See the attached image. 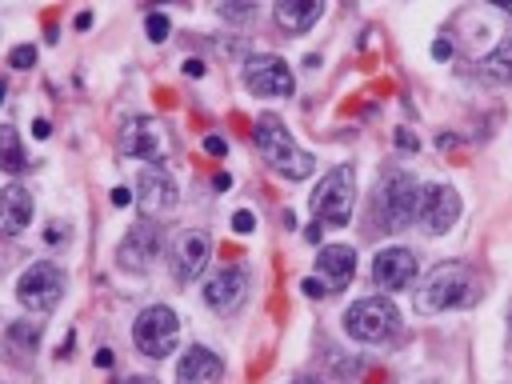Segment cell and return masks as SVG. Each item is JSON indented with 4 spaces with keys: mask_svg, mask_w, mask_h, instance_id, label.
Wrapping results in <instances>:
<instances>
[{
    "mask_svg": "<svg viewBox=\"0 0 512 384\" xmlns=\"http://www.w3.org/2000/svg\"><path fill=\"white\" fill-rule=\"evenodd\" d=\"M256 148H260L264 164H268L276 176H284V180H308V176L316 172V160L288 136L284 120L272 116V112H264V116L256 120Z\"/></svg>",
    "mask_w": 512,
    "mask_h": 384,
    "instance_id": "obj_1",
    "label": "cell"
},
{
    "mask_svg": "<svg viewBox=\"0 0 512 384\" xmlns=\"http://www.w3.org/2000/svg\"><path fill=\"white\" fill-rule=\"evenodd\" d=\"M472 296H476V276H472L464 264L444 260V264H436V268L424 276V284L416 288V312H420V316H436V312L472 304Z\"/></svg>",
    "mask_w": 512,
    "mask_h": 384,
    "instance_id": "obj_2",
    "label": "cell"
},
{
    "mask_svg": "<svg viewBox=\"0 0 512 384\" xmlns=\"http://www.w3.org/2000/svg\"><path fill=\"white\" fill-rule=\"evenodd\" d=\"M352 204H356V172H352V164H336L312 192V216H316V224L344 228L352 216Z\"/></svg>",
    "mask_w": 512,
    "mask_h": 384,
    "instance_id": "obj_3",
    "label": "cell"
},
{
    "mask_svg": "<svg viewBox=\"0 0 512 384\" xmlns=\"http://www.w3.org/2000/svg\"><path fill=\"white\" fill-rule=\"evenodd\" d=\"M400 328V312L388 296H364L344 312V332L364 344H380Z\"/></svg>",
    "mask_w": 512,
    "mask_h": 384,
    "instance_id": "obj_4",
    "label": "cell"
},
{
    "mask_svg": "<svg viewBox=\"0 0 512 384\" xmlns=\"http://www.w3.org/2000/svg\"><path fill=\"white\" fill-rule=\"evenodd\" d=\"M132 340H136V348H140L144 356L164 360V356L176 348V340H180V320H176V312H172L168 304L144 308V312L136 316V324H132Z\"/></svg>",
    "mask_w": 512,
    "mask_h": 384,
    "instance_id": "obj_5",
    "label": "cell"
},
{
    "mask_svg": "<svg viewBox=\"0 0 512 384\" xmlns=\"http://www.w3.org/2000/svg\"><path fill=\"white\" fill-rule=\"evenodd\" d=\"M416 204H420V188L408 172H392L380 180L376 188V212L384 220V228H408L416 220Z\"/></svg>",
    "mask_w": 512,
    "mask_h": 384,
    "instance_id": "obj_6",
    "label": "cell"
},
{
    "mask_svg": "<svg viewBox=\"0 0 512 384\" xmlns=\"http://www.w3.org/2000/svg\"><path fill=\"white\" fill-rule=\"evenodd\" d=\"M60 296H64V272L52 260H36L16 280V300L28 312H52L60 304Z\"/></svg>",
    "mask_w": 512,
    "mask_h": 384,
    "instance_id": "obj_7",
    "label": "cell"
},
{
    "mask_svg": "<svg viewBox=\"0 0 512 384\" xmlns=\"http://www.w3.org/2000/svg\"><path fill=\"white\" fill-rule=\"evenodd\" d=\"M416 220H420V228L428 236H444L460 220V192L452 184H428V188H420Z\"/></svg>",
    "mask_w": 512,
    "mask_h": 384,
    "instance_id": "obj_8",
    "label": "cell"
},
{
    "mask_svg": "<svg viewBox=\"0 0 512 384\" xmlns=\"http://www.w3.org/2000/svg\"><path fill=\"white\" fill-rule=\"evenodd\" d=\"M244 300H248V272H244L240 264H224V268H216V272L208 276V284H204V304H208L212 312L228 316V312H236Z\"/></svg>",
    "mask_w": 512,
    "mask_h": 384,
    "instance_id": "obj_9",
    "label": "cell"
},
{
    "mask_svg": "<svg viewBox=\"0 0 512 384\" xmlns=\"http://www.w3.org/2000/svg\"><path fill=\"white\" fill-rule=\"evenodd\" d=\"M160 248H164V228H160V224H136V228L120 240L116 260H120L124 272H148L152 260L160 256Z\"/></svg>",
    "mask_w": 512,
    "mask_h": 384,
    "instance_id": "obj_10",
    "label": "cell"
},
{
    "mask_svg": "<svg viewBox=\"0 0 512 384\" xmlns=\"http://www.w3.org/2000/svg\"><path fill=\"white\" fill-rule=\"evenodd\" d=\"M244 84L256 96H292V88H296L292 68L280 56H252L244 64Z\"/></svg>",
    "mask_w": 512,
    "mask_h": 384,
    "instance_id": "obj_11",
    "label": "cell"
},
{
    "mask_svg": "<svg viewBox=\"0 0 512 384\" xmlns=\"http://www.w3.org/2000/svg\"><path fill=\"white\" fill-rule=\"evenodd\" d=\"M372 280L384 292H400L416 280V256L408 248H380L372 260Z\"/></svg>",
    "mask_w": 512,
    "mask_h": 384,
    "instance_id": "obj_12",
    "label": "cell"
},
{
    "mask_svg": "<svg viewBox=\"0 0 512 384\" xmlns=\"http://www.w3.org/2000/svg\"><path fill=\"white\" fill-rule=\"evenodd\" d=\"M136 192H140L136 204H140L144 216H160V212H168V208L176 204V180H172L160 164H148V168L140 172Z\"/></svg>",
    "mask_w": 512,
    "mask_h": 384,
    "instance_id": "obj_13",
    "label": "cell"
},
{
    "mask_svg": "<svg viewBox=\"0 0 512 384\" xmlns=\"http://www.w3.org/2000/svg\"><path fill=\"white\" fill-rule=\"evenodd\" d=\"M208 252H212V244H208L204 232H180L176 244H172V276L180 284L196 280L204 272V264H208Z\"/></svg>",
    "mask_w": 512,
    "mask_h": 384,
    "instance_id": "obj_14",
    "label": "cell"
},
{
    "mask_svg": "<svg viewBox=\"0 0 512 384\" xmlns=\"http://www.w3.org/2000/svg\"><path fill=\"white\" fill-rule=\"evenodd\" d=\"M120 148H124L128 156H136V160H160V156H164V132H160L156 120L132 116V120L124 124V132H120Z\"/></svg>",
    "mask_w": 512,
    "mask_h": 384,
    "instance_id": "obj_15",
    "label": "cell"
},
{
    "mask_svg": "<svg viewBox=\"0 0 512 384\" xmlns=\"http://www.w3.org/2000/svg\"><path fill=\"white\" fill-rule=\"evenodd\" d=\"M220 380H224V360L200 344H192L176 364V384H220Z\"/></svg>",
    "mask_w": 512,
    "mask_h": 384,
    "instance_id": "obj_16",
    "label": "cell"
},
{
    "mask_svg": "<svg viewBox=\"0 0 512 384\" xmlns=\"http://www.w3.org/2000/svg\"><path fill=\"white\" fill-rule=\"evenodd\" d=\"M32 224V196L20 184L0 188V236H20Z\"/></svg>",
    "mask_w": 512,
    "mask_h": 384,
    "instance_id": "obj_17",
    "label": "cell"
},
{
    "mask_svg": "<svg viewBox=\"0 0 512 384\" xmlns=\"http://www.w3.org/2000/svg\"><path fill=\"white\" fill-rule=\"evenodd\" d=\"M36 344H40V320H16V324H8L4 328V356L12 360V364H28L32 360V352H36Z\"/></svg>",
    "mask_w": 512,
    "mask_h": 384,
    "instance_id": "obj_18",
    "label": "cell"
},
{
    "mask_svg": "<svg viewBox=\"0 0 512 384\" xmlns=\"http://www.w3.org/2000/svg\"><path fill=\"white\" fill-rule=\"evenodd\" d=\"M324 0H276V24L288 32V36H300L316 24Z\"/></svg>",
    "mask_w": 512,
    "mask_h": 384,
    "instance_id": "obj_19",
    "label": "cell"
},
{
    "mask_svg": "<svg viewBox=\"0 0 512 384\" xmlns=\"http://www.w3.org/2000/svg\"><path fill=\"white\" fill-rule=\"evenodd\" d=\"M316 264H320V272L328 276V284H332V292H336V288H344V284L352 280V272H356V252H352L348 244H328V248H320Z\"/></svg>",
    "mask_w": 512,
    "mask_h": 384,
    "instance_id": "obj_20",
    "label": "cell"
},
{
    "mask_svg": "<svg viewBox=\"0 0 512 384\" xmlns=\"http://www.w3.org/2000/svg\"><path fill=\"white\" fill-rule=\"evenodd\" d=\"M484 80L492 84H512V40H500L484 60H480Z\"/></svg>",
    "mask_w": 512,
    "mask_h": 384,
    "instance_id": "obj_21",
    "label": "cell"
},
{
    "mask_svg": "<svg viewBox=\"0 0 512 384\" xmlns=\"http://www.w3.org/2000/svg\"><path fill=\"white\" fill-rule=\"evenodd\" d=\"M0 168L12 172V176L28 172V156H24V148H20V136H16V128H8V124H0Z\"/></svg>",
    "mask_w": 512,
    "mask_h": 384,
    "instance_id": "obj_22",
    "label": "cell"
},
{
    "mask_svg": "<svg viewBox=\"0 0 512 384\" xmlns=\"http://www.w3.org/2000/svg\"><path fill=\"white\" fill-rule=\"evenodd\" d=\"M144 28H148V40H156V44H160V40H168V32H172V24H168V16H160V12H152Z\"/></svg>",
    "mask_w": 512,
    "mask_h": 384,
    "instance_id": "obj_23",
    "label": "cell"
},
{
    "mask_svg": "<svg viewBox=\"0 0 512 384\" xmlns=\"http://www.w3.org/2000/svg\"><path fill=\"white\" fill-rule=\"evenodd\" d=\"M8 64H12V68H32V64H36V48H32V44H16V48L8 52Z\"/></svg>",
    "mask_w": 512,
    "mask_h": 384,
    "instance_id": "obj_24",
    "label": "cell"
},
{
    "mask_svg": "<svg viewBox=\"0 0 512 384\" xmlns=\"http://www.w3.org/2000/svg\"><path fill=\"white\" fill-rule=\"evenodd\" d=\"M232 228H236V232H240V236H248V232H252V228H256V216H252V212H248V208H240V212H236V216H232Z\"/></svg>",
    "mask_w": 512,
    "mask_h": 384,
    "instance_id": "obj_25",
    "label": "cell"
},
{
    "mask_svg": "<svg viewBox=\"0 0 512 384\" xmlns=\"http://www.w3.org/2000/svg\"><path fill=\"white\" fill-rule=\"evenodd\" d=\"M300 288H304V296H312V300H316V296H324V292H332V288H324V284H320L316 276H308V280H304Z\"/></svg>",
    "mask_w": 512,
    "mask_h": 384,
    "instance_id": "obj_26",
    "label": "cell"
},
{
    "mask_svg": "<svg viewBox=\"0 0 512 384\" xmlns=\"http://www.w3.org/2000/svg\"><path fill=\"white\" fill-rule=\"evenodd\" d=\"M204 152H208V156H224V152H228V144H224L220 136H208V140H204Z\"/></svg>",
    "mask_w": 512,
    "mask_h": 384,
    "instance_id": "obj_27",
    "label": "cell"
},
{
    "mask_svg": "<svg viewBox=\"0 0 512 384\" xmlns=\"http://www.w3.org/2000/svg\"><path fill=\"white\" fill-rule=\"evenodd\" d=\"M432 56H436V60H448V56H452V40H436V44H432Z\"/></svg>",
    "mask_w": 512,
    "mask_h": 384,
    "instance_id": "obj_28",
    "label": "cell"
},
{
    "mask_svg": "<svg viewBox=\"0 0 512 384\" xmlns=\"http://www.w3.org/2000/svg\"><path fill=\"white\" fill-rule=\"evenodd\" d=\"M128 200H132V192H128V188H112V204H116V208H124Z\"/></svg>",
    "mask_w": 512,
    "mask_h": 384,
    "instance_id": "obj_29",
    "label": "cell"
},
{
    "mask_svg": "<svg viewBox=\"0 0 512 384\" xmlns=\"http://www.w3.org/2000/svg\"><path fill=\"white\" fill-rule=\"evenodd\" d=\"M200 72H204L200 60H184V76H200Z\"/></svg>",
    "mask_w": 512,
    "mask_h": 384,
    "instance_id": "obj_30",
    "label": "cell"
},
{
    "mask_svg": "<svg viewBox=\"0 0 512 384\" xmlns=\"http://www.w3.org/2000/svg\"><path fill=\"white\" fill-rule=\"evenodd\" d=\"M48 132H52V128H48V120H36V124H32V136H36V140H44Z\"/></svg>",
    "mask_w": 512,
    "mask_h": 384,
    "instance_id": "obj_31",
    "label": "cell"
},
{
    "mask_svg": "<svg viewBox=\"0 0 512 384\" xmlns=\"http://www.w3.org/2000/svg\"><path fill=\"white\" fill-rule=\"evenodd\" d=\"M96 364H100V368H108V364H112V352H108V348H104V352H96Z\"/></svg>",
    "mask_w": 512,
    "mask_h": 384,
    "instance_id": "obj_32",
    "label": "cell"
},
{
    "mask_svg": "<svg viewBox=\"0 0 512 384\" xmlns=\"http://www.w3.org/2000/svg\"><path fill=\"white\" fill-rule=\"evenodd\" d=\"M124 384H156L152 376H132V380H124Z\"/></svg>",
    "mask_w": 512,
    "mask_h": 384,
    "instance_id": "obj_33",
    "label": "cell"
},
{
    "mask_svg": "<svg viewBox=\"0 0 512 384\" xmlns=\"http://www.w3.org/2000/svg\"><path fill=\"white\" fill-rule=\"evenodd\" d=\"M292 384H324V380H312V376H296Z\"/></svg>",
    "mask_w": 512,
    "mask_h": 384,
    "instance_id": "obj_34",
    "label": "cell"
},
{
    "mask_svg": "<svg viewBox=\"0 0 512 384\" xmlns=\"http://www.w3.org/2000/svg\"><path fill=\"white\" fill-rule=\"evenodd\" d=\"M488 4H496V8H504V12H512V0H488Z\"/></svg>",
    "mask_w": 512,
    "mask_h": 384,
    "instance_id": "obj_35",
    "label": "cell"
},
{
    "mask_svg": "<svg viewBox=\"0 0 512 384\" xmlns=\"http://www.w3.org/2000/svg\"><path fill=\"white\" fill-rule=\"evenodd\" d=\"M4 92H8V88H4V80H0V104H4Z\"/></svg>",
    "mask_w": 512,
    "mask_h": 384,
    "instance_id": "obj_36",
    "label": "cell"
},
{
    "mask_svg": "<svg viewBox=\"0 0 512 384\" xmlns=\"http://www.w3.org/2000/svg\"><path fill=\"white\" fill-rule=\"evenodd\" d=\"M508 328H512V304H508Z\"/></svg>",
    "mask_w": 512,
    "mask_h": 384,
    "instance_id": "obj_37",
    "label": "cell"
}]
</instances>
